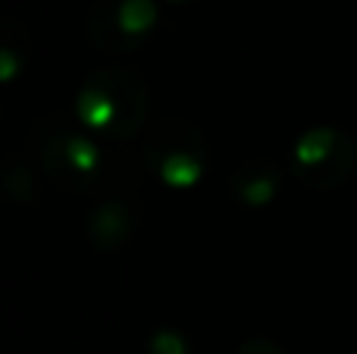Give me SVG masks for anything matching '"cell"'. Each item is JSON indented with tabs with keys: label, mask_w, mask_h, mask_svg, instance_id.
<instances>
[{
	"label": "cell",
	"mask_w": 357,
	"mask_h": 354,
	"mask_svg": "<svg viewBox=\"0 0 357 354\" xmlns=\"http://www.w3.org/2000/svg\"><path fill=\"white\" fill-rule=\"evenodd\" d=\"M91 82H98L113 100H116V125H113L110 138H132L148 119V88L138 79L135 69H100V72L88 75Z\"/></svg>",
	"instance_id": "1"
},
{
	"label": "cell",
	"mask_w": 357,
	"mask_h": 354,
	"mask_svg": "<svg viewBox=\"0 0 357 354\" xmlns=\"http://www.w3.org/2000/svg\"><path fill=\"white\" fill-rule=\"evenodd\" d=\"M354 160H357V144L351 135H342V144L333 157H329L323 167L307 169V173H298V182L314 192H323V188H335L339 182H345L348 176L354 173Z\"/></svg>",
	"instance_id": "2"
},
{
	"label": "cell",
	"mask_w": 357,
	"mask_h": 354,
	"mask_svg": "<svg viewBox=\"0 0 357 354\" xmlns=\"http://www.w3.org/2000/svg\"><path fill=\"white\" fill-rule=\"evenodd\" d=\"M75 116H79V123H85L88 129H104L107 135H110L113 125H116L119 110H116V100H113L98 82L88 79L79 100H75Z\"/></svg>",
	"instance_id": "3"
},
{
	"label": "cell",
	"mask_w": 357,
	"mask_h": 354,
	"mask_svg": "<svg viewBox=\"0 0 357 354\" xmlns=\"http://www.w3.org/2000/svg\"><path fill=\"white\" fill-rule=\"evenodd\" d=\"M342 135L345 132H335V129H310L301 141L295 144V163H298V173H307V169H317L329 160V157L339 151Z\"/></svg>",
	"instance_id": "4"
},
{
	"label": "cell",
	"mask_w": 357,
	"mask_h": 354,
	"mask_svg": "<svg viewBox=\"0 0 357 354\" xmlns=\"http://www.w3.org/2000/svg\"><path fill=\"white\" fill-rule=\"evenodd\" d=\"M276 185H279L276 169L273 167H257V163H254V167L238 169L235 179H232L235 194H238L245 204H254V207L270 204L273 194H276Z\"/></svg>",
	"instance_id": "5"
},
{
	"label": "cell",
	"mask_w": 357,
	"mask_h": 354,
	"mask_svg": "<svg viewBox=\"0 0 357 354\" xmlns=\"http://www.w3.org/2000/svg\"><path fill=\"white\" fill-rule=\"evenodd\" d=\"M129 232V213H126L123 204H104L98 213L91 217V238L98 245H119Z\"/></svg>",
	"instance_id": "6"
},
{
	"label": "cell",
	"mask_w": 357,
	"mask_h": 354,
	"mask_svg": "<svg viewBox=\"0 0 357 354\" xmlns=\"http://www.w3.org/2000/svg\"><path fill=\"white\" fill-rule=\"evenodd\" d=\"M195 154L197 151H173L169 157H163V163H160L163 179L176 188H185V185H191V182H197L204 173V167Z\"/></svg>",
	"instance_id": "7"
},
{
	"label": "cell",
	"mask_w": 357,
	"mask_h": 354,
	"mask_svg": "<svg viewBox=\"0 0 357 354\" xmlns=\"http://www.w3.org/2000/svg\"><path fill=\"white\" fill-rule=\"evenodd\" d=\"M157 19V6L151 0H123L116 13V29L126 38H135L142 31H148Z\"/></svg>",
	"instance_id": "8"
},
{
	"label": "cell",
	"mask_w": 357,
	"mask_h": 354,
	"mask_svg": "<svg viewBox=\"0 0 357 354\" xmlns=\"http://www.w3.org/2000/svg\"><path fill=\"white\" fill-rule=\"evenodd\" d=\"M151 354H185V342L176 332H160V336L151 342Z\"/></svg>",
	"instance_id": "9"
},
{
	"label": "cell",
	"mask_w": 357,
	"mask_h": 354,
	"mask_svg": "<svg viewBox=\"0 0 357 354\" xmlns=\"http://www.w3.org/2000/svg\"><path fill=\"white\" fill-rule=\"evenodd\" d=\"M238 354H285L279 345H273V342H266V339H251V342H245L241 345V351Z\"/></svg>",
	"instance_id": "10"
}]
</instances>
